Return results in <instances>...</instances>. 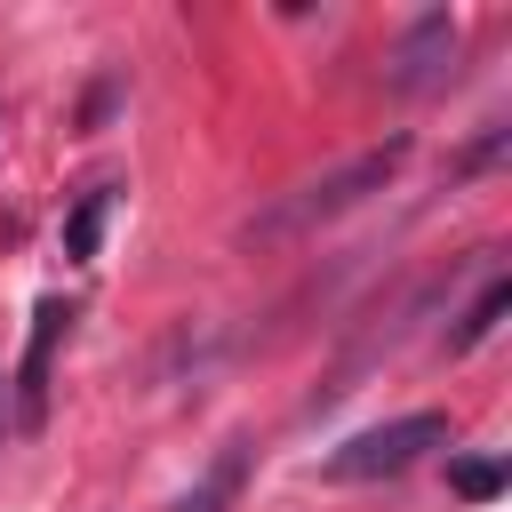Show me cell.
I'll list each match as a JSON object with an SVG mask.
<instances>
[{
    "instance_id": "cell-6",
    "label": "cell",
    "mask_w": 512,
    "mask_h": 512,
    "mask_svg": "<svg viewBox=\"0 0 512 512\" xmlns=\"http://www.w3.org/2000/svg\"><path fill=\"white\" fill-rule=\"evenodd\" d=\"M504 312H512V280H488V288H480V304H472V312L448 328V352H472V344H488V336L504 328Z\"/></svg>"
},
{
    "instance_id": "cell-8",
    "label": "cell",
    "mask_w": 512,
    "mask_h": 512,
    "mask_svg": "<svg viewBox=\"0 0 512 512\" xmlns=\"http://www.w3.org/2000/svg\"><path fill=\"white\" fill-rule=\"evenodd\" d=\"M448 488L472 496V504H488V496H504V464L496 456H464V464H448Z\"/></svg>"
},
{
    "instance_id": "cell-4",
    "label": "cell",
    "mask_w": 512,
    "mask_h": 512,
    "mask_svg": "<svg viewBox=\"0 0 512 512\" xmlns=\"http://www.w3.org/2000/svg\"><path fill=\"white\" fill-rule=\"evenodd\" d=\"M64 320H72L64 296H40V304H32L24 376H16V424H24V432H40V416H48V368H56V336H64Z\"/></svg>"
},
{
    "instance_id": "cell-3",
    "label": "cell",
    "mask_w": 512,
    "mask_h": 512,
    "mask_svg": "<svg viewBox=\"0 0 512 512\" xmlns=\"http://www.w3.org/2000/svg\"><path fill=\"white\" fill-rule=\"evenodd\" d=\"M448 64H456V16H448V8H424V16L400 32V48H392V88H400V96H424V88L448 80Z\"/></svg>"
},
{
    "instance_id": "cell-1",
    "label": "cell",
    "mask_w": 512,
    "mask_h": 512,
    "mask_svg": "<svg viewBox=\"0 0 512 512\" xmlns=\"http://www.w3.org/2000/svg\"><path fill=\"white\" fill-rule=\"evenodd\" d=\"M400 160H408V136H384L376 152H352L344 168H328V176L296 184L288 200H272L264 216H248V224H240V240H288V232H312V224H328V216L360 208L368 192H384V184L400 176Z\"/></svg>"
},
{
    "instance_id": "cell-2",
    "label": "cell",
    "mask_w": 512,
    "mask_h": 512,
    "mask_svg": "<svg viewBox=\"0 0 512 512\" xmlns=\"http://www.w3.org/2000/svg\"><path fill=\"white\" fill-rule=\"evenodd\" d=\"M448 448V416L440 408H416V416H392V424H368L352 432L344 448H328V480H384V472H408L416 456Z\"/></svg>"
},
{
    "instance_id": "cell-5",
    "label": "cell",
    "mask_w": 512,
    "mask_h": 512,
    "mask_svg": "<svg viewBox=\"0 0 512 512\" xmlns=\"http://www.w3.org/2000/svg\"><path fill=\"white\" fill-rule=\"evenodd\" d=\"M112 200H120L112 184H88V192H80V200L64 208V256H72V264H96V248H104V216H112Z\"/></svg>"
},
{
    "instance_id": "cell-7",
    "label": "cell",
    "mask_w": 512,
    "mask_h": 512,
    "mask_svg": "<svg viewBox=\"0 0 512 512\" xmlns=\"http://www.w3.org/2000/svg\"><path fill=\"white\" fill-rule=\"evenodd\" d=\"M240 472H248V448H224V456L208 464V480H200V488H184V504H176V512H224V504H232V488H240Z\"/></svg>"
}]
</instances>
